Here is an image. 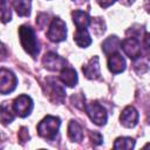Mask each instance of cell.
<instances>
[{
  "label": "cell",
  "instance_id": "cell-24",
  "mask_svg": "<svg viewBox=\"0 0 150 150\" xmlns=\"http://www.w3.org/2000/svg\"><path fill=\"white\" fill-rule=\"evenodd\" d=\"M36 23H38V26L42 29V28L48 23V15H47L46 13H40V14L38 15V18H36Z\"/></svg>",
  "mask_w": 150,
  "mask_h": 150
},
{
  "label": "cell",
  "instance_id": "cell-18",
  "mask_svg": "<svg viewBox=\"0 0 150 150\" xmlns=\"http://www.w3.org/2000/svg\"><path fill=\"white\" fill-rule=\"evenodd\" d=\"M74 41L79 47L86 48L91 43V38L87 29H76V33L74 34Z\"/></svg>",
  "mask_w": 150,
  "mask_h": 150
},
{
  "label": "cell",
  "instance_id": "cell-5",
  "mask_svg": "<svg viewBox=\"0 0 150 150\" xmlns=\"http://www.w3.org/2000/svg\"><path fill=\"white\" fill-rule=\"evenodd\" d=\"M121 48L124 52V54L127 56H129L131 60H136L141 56L142 54V47H141V42L135 36H130L124 39L123 41H121Z\"/></svg>",
  "mask_w": 150,
  "mask_h": 150
},
{
  "label": "cell",
  "instance_id": "cell-29",
  "mask_svg": "<svg viewBox=\"0 0 150 150\" xmlns=\"http://www.w3.org/2000/svg\"><path fill=\"white\" fill-rule=\"evenodd\" d=\"M74 1H76V2L81 4V2H84V1H87V0H74Z\"/></svg>",
  "mask_w": 150,
  "mask_h": 150
},
{
  "label": "cell",
  "instance_id": "cell-22",
  "mask_svg": "<svg viewBox=\"0 0 150 150\" xmlns=\"http://www.w3.org/2000/svg\"><path fill=\"white\" fill-rule=\"evenodd\" d=\"M91 22V21H90ZM91 26H93V30L95 34L100 35L104 32V22L100 19H94L93 22H91Z\"/></svg>",
  "mask_w": 150,
  "mask_h": 150
},
{
  "label": "cell",
  "instance_id": "cell-4",
  "mask_svg": "<svg viewBox=\"0 0 150 150\" xmlns=\"http://www.w3.org/2000/svg\"><path fill=\"white\" fill-rule=\"evenodd\" d=\"M47 38L53 42H61L67 38V26L66 22L60 18H54L47 32Z\"/></svg>",
  "mask_w": 150,
  "mask_h": 150
},
{
  "label": "cell",
  "instance_id": "cell-19",
  "mask_svg": "<svg viewBox=\"0 0 150 150\" xmlns=\"http://www.w3.org/2000/svg\"><path fill=\"white\" fill-rule=\"evenodd\" d=\"M15 117V114L13 111V108L11 107L9 102H4L0 105V120L2 123H11Z\"/></svg>",
  "mask_w": 150,
  "mask_h": 150
},
{
  "label": "cell",
  "instance_id": "cell-23",
  "mask_svg": "<svg viewBox=\"0 0 150 150\" xmlns=\"http://www.w3.org/2000/svg\"><path fill=\"white\" fill-rule=\"evenodd\" d=\"M90 141L94 145H100L103 142V137L98 131H90Z\"/></svg>",
  "mask_w": 150,
  "mask_h": 150
},
{
  "label": "cell",
  "instance_id": "cell-25",
  "mask_svg": "<svg viewBox=\"0 0 150 150\" xmlns=\"http://www.w3.org/2000/svg\"><path fill=\"white\" fill-rule=\"evenodd\" d=\"M19 137H20V141H22V142H26V141H28V138H29V135H28L27 128L22 127V128L20 129V132H19Z\"/></svg>",
  "mask_w": 150,
  "mask_h": 150
},
{
  "label": "cell",
  "instance_id": "cell-28",
  "mask_svg": "<svg viewBox=\"0 0 150 150\" xmlns=\"http://www.w3.org/2000/svg\"><path fill=\"white\" fill-rule=\"evenodd\" d=\"M121 1V4H123V5H125V6H128V5H131L135 0H120Z\"/></svg>",
  "mask_w": 150,
  "mask_h": 150
},
{
  "label": "cell",
  "instance_id": "cell-14",
  "mask_svg": "<svg viewBox=\"0 0 150 150\" xmlns=\"http://www.w3.org/2000/svg\"><path fill=\"white\" fill-rule=\"evenodd\" d=\"M73 16V21L75 23V26L77 27V29H87V27L90 25V16L87 12L84 11H74L71 13Z\"/></svg>",
  "mask_w": 150,
  "mask_h": 150
},
{
  "label": "cell",
  "instance_id": "cell-21",
  "mask_svg": "<svg viewBox=\"0 0 150 150\" xmlns=\"http://www.w3.org/2000/svg\"><path fill=\"white\" fill-rule=\"evenodd\" d=\"M134 145L135 141L130 137H118L114 143L115 149H132Z\"/></svg>",
  "mask_w": 150,
  "mask_h": 150
},
{
  "label": "cell",
  "instance_id": "cell-3",
  "mask_svg": "<svg viewBox=\"0 0 150 150\" xmlns=\"http://www.w3.org/2000/svg\"><path fill=\"white\" fill-rule=\"evenodd\" d=\"M86 112L88 114V116L90 117V120L93 121V123L97 124V125H103L107 122V111L103 108V105H101L97 101H91L89 103H84V108Z\"/></svg>",
  "mask_w": 150,
  "mask_h": 150
},
{
  "label": "cell",
  "instance_id": "cell-15",
  "mask_svg": "<svg viewBox=\"0 0 150 150\" xmlns=\"http://www.w3.org/2000/svg\"><path fill=\"white\" fill-rule=\"evenodd\" d=\"M120 45H121V41H120V39L117 36H115V35L114 36H109L103 41L102 50H103V53L105 55H110V54H112V53L118 50Z\"/></svg>",
  "mask_w": 150,
  "mask_h": 150
},
{
  "label": "cell",
  "instance_id": "cell-12",
  "mask_svg": "<svg viewBox=\"0 0 150 150\" xmlns=\"http://www.w3.org/2000/svg\"><path fill=\"white\" fill-rule=\"evenodd\" d=\"M108 56H109L108 57V68L111 73L118 74L125 69V60L120 53L115 52Z\"/></svg>",
  "mask_w": 150,
  "mask_h": 150
},
{
  "label": "cell",
  "instance_id": "cell-27",
  "mask_svg": "<svg viewBox=\"0 0 150 150\" xmlns=\"http://www.w3.org/2000/svg\"><path fill=\"white\" fill-rule=\"evenodd\" d=\"M6 55H7V49H6V47L0 42V61L4 60V59L6 57Z\"/></svg>",
  "mask_w": 150,
  "mask_h": 150
},
{
  "label": "cell",
  "instance_id": "cell-9",
  "mask_svg": "<svg viewBox=\"0 0 150 150\" xmlns=\"http://www.w3.org/2000/svg\"><path fill=\"white\" fill-rule=\"evenodd\" d=\"M47 93L49 94L50 98L54 100L55 102H62L64 100V96H66L64 88L55 79H48L47 80Z\"/></svg>",
  "mask_w": 150,
  "mask_h": 150
},
{
  "label": "cell",
  "instance_id": "cell-1",
  "mask_svg": "<svg viewBox=\"0 0 150 150\" xmlns=\"http://www.w3.org/2000/svg\"><path fill=\"white\" fill-rule=\"evenodd\" d=\"M19 35H20V41L23 49L32 57H36L40 52V46H39V41L34 29L29 26H21L19 28Z\"/></svg>",
  "mask_w": 150,
  "mask_h": 150
},
{
  "label": "cell",
  "instance_id": "cell-20",
  "mask_svg": "<svg viewBox=\"0 0 150 150\" xmlns=\"http://www.w3.org/2000/svg\"><path fill=\"white\" fill-rule=\"evenodd\" d=\"M0 19L2 22H7L12 19L9 0H0Z\"/></svg>",
  "mask_w": 150,
  "mask_h": 150
},
{
  "label": "cell",
  "instance_id": "cell-8",
  "mask_svg": "<svg viewBox=\"0 0 150 150\" xmlns=\"http://www.w3.org/2000/svg\"><path fill=\"white\" fill-rule=\"evenodd\" d=\"M42 63L45 66V68H47L48 70L52 71H59L62 68L66 67L67 61L66 59L61 57L60 55H57L54 52H48L45 54L43 59H42Z\"/></svg>",
  "mask_w": 150,
  "mask_h": 150
},
{
  "label": "cell",
  "instance_id": "cell-10",
  "mask_svg": "<svg viewBox=\"0 0 150 150\" xmlns=\"http://www.w3.org/2000/svg\"><path fill=\"white\" fill-rule=\"evenodd\" d=\"M138 111L131 107V105H128L124 108V110L122 111L121 116H120V121H121V124L125 128H134L137 122H138Z\"/></svg>",
  "mask_w": 150,
  "mask_h": 150
},
{
  "label": "cell",
  "instance_id": "cell-16",
  "mask_svg": "<svg viewBox=\"0 0 150 150\" xmlns=\"http://www.w3.org/2000/svg\"><path fill=\"white\" fill-rule=\"evenodd\" d=\"M68 137L73 142H81L83 139L82 127L76 121H70L68 124Z\"/></svg>",
  "mask_w": 150,
  "mask_h": 150
},
{
  "label": "cell",
  "instance_id": "cell-26",
  "mask_svg": "<svg viewBox=\"0 0 150 150\" xmlns=\"http://www.w3.org/2000/svg\"><path fill=\"white\" fill-rule=\"evenodd\" d=\"M116 0H97V2L100 4V6L101 7H109L110 5H112L114 2H115Z\"/></svg>",
  "mask_w": 150,
  "mask_h": 150
},
{
  "label": "cell",
  "instance_id": "cell-17",
  "mask_svg": "<svg viewBox=\"0 0 150 150\" xmlns=\"http://www.w3.org/2000/svg\"><path fill=\"white\" fill-rule=\"evenodd\" d=\"M13 7L18 15L28 16L30 14L32 0H13Z\"/></svg>",
  "mask_w": 150,
  "mask_h": 150
},
{
  "label": "cell",
  "instance_id": "cell-6",
  "mask_svg": "<svg viewBox=\"0 0 150 150\" xmlns=\"http://www.w3.org/2000/svg\"><path fill=\"white\" fill-rule=\"evenodd\" d=\"M16 76L13 74V71L2 68L0 69V94L7 95L12 93L16 88Z\"/></svg>",
  "mask_w": 150,
  "mask_h": 150
},
{
  "label": "cell",
  "instance_id": "cell-7",
  "mask_svg": "<svg viewBox=\"0 0 150 150\" xmlns=\"http://www.w3.org/2000/svg\"><path fill=\"white\" fill-rule=\"evenodd\" d=\"M12 108L15 115L20 117H26L30 114L33 109V101L28 95H20L14 100Z\"/></svg>",
  "mask_w": 150,
  "mask_h": 150
},
{
  "label": "cell",
  "instance_id": "cell-13",
  "mask_svg": "<svg viewBox=\"0 0 150 150\" xmlns=\"http://www.w3.org/2000/svg\"><path fill=\"white\" fill-rule=\"evenodd\" d=\"M60 81L63 84H66L67 87H74V86H76V83H77V74H76V70L74 68H71V67L66 66L64 68L61 69Z\"/></svg>",
  "mask_w": 150,
  "mask_h": 150
},
{
  "label": "cell",
  "instance_id": "cell-2",
  "mask_svg": "<svg viewBox=\"0 0 150 150\" xmlns=\"http://www.w3.org/2000/svg\"><path fill=\"white\" fill-rule=\"evenodd\" d=\"M61 121L59 117L56 116H52V115H47L36 127L38 129V134L40 137L48 139V141H53L56 137V134L59 131Z\"/></svg>",
  "mask_w": 150,
  "mask_h": 150
},
{
  "label": "cell",
  "instance_id": "cell-11",
  "mask_svg": "<svg viewBox=\"0 0 150 150\" xmlns=\"http://www.w3.org/2000/svg\"><path fill=\"white\" fill-rule=\"evenodd\" d=\"M83 74L87 79L89 80H97L101 76V69H100V63H98V57L94 56L91 57L86 66L82 68Z\"/></svg>",
  "mask_w": 150,
  "mask_h": 150
}]
</instances>
